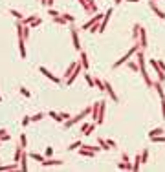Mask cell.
<instances>
[{"label":"cell","instance_id":"obj_1","mask_svg":"<svg viewBox=\"0 0 165 172\" xmlns=\"http://www.w3.org/2000/svg\"><path fill=\"white\" fill-rule=\"evenodd\" d=\"M134 57H136L138 70H140V73H141L143 81H145V84H147V86H152V79L149 77V73H147V68H145V53H143V50H138V51L134 53Z\"/></svg>","mask_w":165,"mask_h":172},{"label":"cell","instance_id":"obj_2","mask_svg":"<svg viewBox=\"0 0 165 172\" xmlns=\"http://www.w3.org/2000/svg\"><path fill=\"white\" fill-rule=\"evenodd\" d=\"M138 50H141V46H140V42H136V44H134L132 48H130V50H128V51H127L125 55H123V57H121L119 60H116V62L112 64V68H114V70H116V68H119L121 64H125V62H128V59L132 57V55H134V53H136Z\"/></svg>","mask_w":165,"mask_h":172},{"label":"cell","instance_id":"obj_3","mask_svg":"<svg viewBox=\"0 0 165 172\" xmlns=\"http://www.w3.org/2000/svg\"><path fill=\"white\" fill-rule=\"evenodd\" d=\"M30 29H31V27L24 26L22 20H17V33H18V39L28 40V37H30Z\"/></svg>","mask_w":165,"mask_h":172},{"label":"cell","instance_id":"obj_4","mask_svg":"<svg viewBox=\"0 0 165 172\" xmlns=\"http://www.w3.org/2000/svg\"><path fill=\"white\" fill-rule=\"evenodd\" d=\"M79 4L82 6V9L86 13H97V4L94 0H79Z\"/></svg>","mask_w":165,"mask_h":172},{"label":"cell","instance_id":"obj_5","mask_svg":"<svg viewBox=\"0 0 165 172\" xmlns=\"http://www.w3.org/2000/svg\"><path fill=\"white\" fill-rule=\"evenodd\" d=\"M149 64L156 70V73H158V81L163 82V81H165V72L160 68V64H158V59H150V60H149Z\"/></svg>","mask_w":165,"mask_h":172},{"label":"cell","instance_id":"obj_6","mask_svg":"<svg viewBox=\"0 0 165 172\" xmlns=\"http://www.w3.org/2000/svg\"><path fill=\"white\" fill-rule=\"evenodd\" d=\"M81 70H82V64H81V60H77V66H75V70L72 72V75H70V77L66 79V84H68V86H72V84H73V81H75V79L79 77Z\"/></svg>","mask_w":165,"mask_h":172},{"label":"cell","instance_id":"obj_7","mask_svg":"<svg viewBox=\"0 0 165 172\" xmlns=\"http://www.w3.org/2000/svg\"><path fill=\"white\" fill-rule=\"evenodd\" d=\"M39 72L42 73L44 77H48V79H50V81H53L55 84H59V82H61V79H59V77H55V75H53V73H51L50 70H48V68H44V66H39Z\"/></svg>","mask_w":165,"mask_h":172},{"label":"cell","instance_id":"obj_8","mask_svg":"<svg viewBox=\"0 0 165 172\" xmlns=\"http://www.w3.org/2000/svg\"><path fill=\"white\" fill-rule=\"evenodd\" d=\"M70 33H72V40H73V48L81 51V42H79V33H77V27H72Z\"/></svg>","mask_w":165,"mask_h":172},{"label":"cell","instance_id":"obj_9","mask_svg":"<svg viewBox=\"0 0 165 172\" xmlns=\"http://www.w3.org/2000/svg\"><path fill=\"white\" fill-rule=\"evenodd\" d=\"M149 8L154 11V15H156L158 18L165 20V13H163V11H161V9H160V8H158V6H156V2H152V0H150V2H149Z\"/></svg>","mask_w":165,"mask_h":172},{"label":"cell","instance_id":"obj_10","mask_svg":"<svg viewBox=\"0 0 165 172\" xmlns=\"http://www.w3.org/2000/svg\"><path fill=\"white\" fill-rule=\"evenodd\" d=\"M105 101H101V105H99V115H97V121H95V125H103V121H105Z\"/></svg>","mask_w":165,"mask_h":172},{"label":"cell","instance_id":"obj_11","mask_svg":"<svg viewBox=\"0 0 165 172\" xmlns=\"http://www.w3.org/2000/svg\"><path fill=\"white\" fill-rule=\"evenodd\" d=\"M138 42H140V46H141V50H145L147 48V33H145V29H140V37H138Z\"/></svg>","mask_w":165,"mask_h":172},{"label":"cell","instance_id":"obj_12","mask_svg":"<svg viewBox=\"0 0 165 172\" xmlns=\"http://www.w3.org/2000/svg\"><path fill=\"white\" fill-rule=\"evenodd\" d=\"M59 167V165H63V159H51V157H48V159L42 161V167Z\"/></svg>","mask_w":165,"mask_h":172},{"label":"cell","instance_id":"obj_13","mask_svg":"<svg viewBox=\"0 0 165 172\" xmlns=\"http://www.w3.org/2000/svg\"><path fill=\"white\" fill-rule=\"evenodd\" d=\"M26 159H28V154H26V148H24V150H22V156H20V161H18L20 170H24V172L28 170V161H26Z\"/></svg>","mask_w":165,"mask_h":172},{"label":"cell","instance_id":"obj_14","mask_svg":"<svg viewBox=\"0 0 165 172\" xmlns=\"http://www.w3.org/2000/svg\"><path fill=\"white\" fill-rule=\"evenodd\" d=\"M152 88H156L158 95H160V99H165V93H163V88H161V82L160 81H152Z\"/></svg>","mask_w":165,"mask_h":172},{"label":"cell","instance_id":"obj_15","mask_svg":"<svg viewBox=\"0 0 165 172\" xmlns=\"http://www.w3.org/2000/svg\"><path fill=\"white\" fill-rule=\"evenodd\" d=\"M0 170H20V165L15 163H9V165H0Z\"/></svg>","mask_w":165,"mask_h":172},{"label":"cell","instance_id":"obj_16","mask_svg":"<svg viewBox=\"0 0 165 172\" xmlns=\"http://www.w3.org/2000/svg\"><path fill=\"white\" fill-rule=\"evenodd\" d=\"M79 60H81V64H82V68H85V70H88V57H86V51L85 50H81V57H79Z\"/></svg>","mask_w":165,"mask_h":172},{"label":"cell","instance_id":"obj_17","mask_svg":"<svg viewBox=\"0 0 165 172\" xmlns=\"http://www.w3.org/2000/svg\"><path fill=\"white\" fill-rule=\"evenodd\" d=\"M79 154L85 156V157H95V152H94V150H88V148H82V147H79Z\"/></svg>","mask_w":165,"mask_h":172},{"label":"cell","instance_id":"obj_18","mask_svg":"<svg viewBox=\"0 0 165 172\" xmlns=\"http://www.w3.org/2000/svg\"><path fill=\"white\" fill-rule=\"evenodd\" d=\"M48 115H50V117H53V119L57 121V123H64V117L61 115V112H53V110H51V112L48 114Z\"/></svg>","mask_w":165,"mask_h":172},{"label":"cell","instance_id":"obj_19","mask_svg":"<svg viewBox=\"0 0 165 172\" xmlns=\"http://www.w3.org/2000/svg\"><path fill=\"white\" fill-rule=\"evenodd\" d=\"M99 105H101V101L92 105V117H94L95 121H97V115H99Z\"/></svg>","mask_w":165,"mask_h":172},{"label":"cell","instance_id":"obj_20","mask_svg":"<svg viewBox=\"0 0 165 172\" xmlns=\"http://www.w3.org/2000/svg\"><path fill=\"white\" fill-rule=\"evenodd\" d=\"M24 42H26V40L18 39V50H20V57H22V59H26V46H24Z\"/></svg>","mask_w":165,"mask_h":172},{"label":"cell","instance_id":"obj_21","mask_svg":"<svg viewBox=\"0 0 165 172\" xmlns=\"http://www.w3.org/2000/svg\"><path fill=\"white\" fill-rule=\"evenodd\" d=\"M94 84L97 86V90L105 92V81H103V79H97V77H95V79H94Z\"/></svg>","mask_w":165,"mask_h":172},{"label":"cell","instance_id":"obj_22","mask_svg":"<svg viewBox=\"0 0 165 172\" xmlns=\"http://www.w3.org/2000/svg\"><path fill=\"white\" fill-rule=\"evenodd\" d=\"M97 145L101 147V150H110V147H108L106 139H103V137H97Z\"/></svg>","mask_w":165,"mask_h":172},{"label":"cell","instance_id":"obj_23","mask_svg":"<svg viewBox=\"0 0 165 172\" xmlns=\"http://www.w3.org/2000/svg\"><path fill=\"white\" fill-rule=\"evenodd\" d=\"M9 139H11V135L8 134V130L0 128V141H9Z\"/></svg>","mask_w":165,"mask_h":172},{"label":"cell","instance_id":"obj_24","mask_svg":"<svg viewBox=\"0 0 165 172\" xmlns=\"http://www.w3.org/2000/svg\"><path fill=\"white\" fill-rule=\"evenodd\" d=\"M118 168L119 170H132V165L128 161H123V163H118Z\"/></svg>","mask_w":165,"mask_h":172},{"label":"cell","instance_id":"obj_25","mask_svg":"<svg viewBox=\"0 0 165 172\" xmlns=\"http://www.w3.org/2000/svg\"><path fill=\"white\" fill-rule=\"evenodd\" d=\"M140 165H141V154H138L134 159V165H132V170H140Z\"/></svg>","mask_w":165,"mask_h":172},{"label":"cell","instance_id":"obj_26","mask_svg":"<svg viewBox=\"0 0 165 172\" xmlns=\"http://www.w3.org/2000/svg\"><path fill=\"white\" fill-rule=\"evenodd\" d=\"M140 29H141V26L140 24H134V31H132V37H134V40L138 42V37H140Z\"/></svg>","mask_w":165,"mask_h":172},{"label":"cell","instance_id":"obj_27","mask_svg":"<svg viewBox=\"0 0 165 172\" xmlns=\"http://www.w3.org/2000/svg\"><path fill=\"white\" fill-rule=\"evenodd\" d=\"M75 66H77V62H72L70 66H68V70H66V73H64V79H68V77L72 75V72L75 70Z\"/></svg>","mask_w":165,"mask_h":172},{"label":"cell","instance_id":"obj_28","mask_svg":"<svg viewBox=\"0 0 165 172\" xmlns=\"http://www.w3.org/2000/svg\"><path fill=\"white\" fill-rule=\"evenodd\" d=\"M163 134V128H154L149 132V137H156V135H161Z\"/></svg>","mask_w":165,"mask_h":172},{"label":"cell","instance_id":"obj_29","mask_svg":"<svg viewBox=\"0 0 165 172\" xmlns=\"http://www.w3.org/2000/svg\"><path fill=\"white\" fill-rule=\"evenodd\" d=\"M28 156H30L31 159H35V161H40V163L44 161V156H40V154H35V152H31V154H28Z\"/></svg>","mask_w":165,"mask_h":172},{"label":"cell","instance_id":"obj_30","mask_svg":"<svg viewBox=\"0 0 165 172\" xmlns=\"http://www.w3.org/2000/svg\"><path fill=\"white\" fill-rule=\"evenodd\" d=\"M149 161V148H143L141 150V163H147Z\"/></svg>","mask_w":165,"mask_h":172},{"label":"cell","instance_id":"obj_31","mask_svg":"<svg viewBox=\"0 0 165 172\" xmlns=\"http://www.w3.org/2000/svg\"><path fill=\"white\" fill-rule=\"evenodd\" d=\"M9 15H13L17 20H22V18H24V15H22V13H18L17 9H9Z\"/></svg>","mask_w":165,"mask_h":172},{"label":"cell","instance_id":"obj_32","mask_svg":"<svg viewBox=\"0 0 165 172\" xmlns=\"http://www.w3.org/2000/svg\"><path fill=\"white\" fill-rule=\"evenodd\" d=\"M20 147H22V148L28 147V137H26V134H20Z\"/></svg>","mask_w":165,"mask_h":172},{"label":"cell","instance_id":"obj_33","mask_svg":"<svg viewBox=\"0 0 165 172\" xmlns=\"http://www.w3.org/2000/svg\"><path fill=\"white\" fill-rule=\"evenodd\" d=\"M150 141H154V143H165V135H156V137H150Z\"/></svg>","mask_w":165,"mask_h":172},{"label":"cell","instance_id":"obj_34","mask_svg":"<svg viewBox=\"0 0 165 172\" xmlns=\"http://www.w3.org/2000/svg\"><path fill=\"white\" fill-rule=\"evenodd\" d=\"M85 79H86V82H88V86H90V88H94V86H95V84H94V77H92V75L85 73Z\"/></svg>","mask_w":165,"mask_h":172},{"label":"cell","instance_id":"obj_35","mask_svg":"<svg viewBox=\"0 0 165 172\" xmlns=\"http://www.w3.org/2000/svg\"><path fill=\"white\" fill-rule=\"evenodd\" d=\"M53 22H55V24H61V26H64V24H68V22H66V20H64L63 17H61V15H59V17H55V18H53Z\"/></svg>","mask_w":165,"mask_h":172},{"label":"cell","instance_id":"obj_36","mask_svg":"<svg viewBox=\"0 0 165 172\" xmlns=\"http://www.w3.org/2000/svg\"><path fill=\"white\" fill-rule=\"evenodd\" d=\"M44 117V114L42 112H39V114H35V115H31V123H35V121H40Z\"/></svg>","mask_w":165,"mask_h":172},{"label":"cell","instance_id":"obj_37","mask_svg":"<svg viewBox=\"0 0 165 172\" xmlns=\"http://www.w3.org/2000/svg\"><path fill=\"white\" fill-rule=\"evenodd\" d=\"M81 145H82L81 141H75V143H72V145L68 147V148H70V150H79V147H81Z\"/></svg>","mask_w":165,"mask_h":172},{"label":"cell","instance_id":"obj_38","mask_svg":"<svg viewBox=\"0 0 165 172\" xmlns=\"http://www.w3.org/2000/svg\"><path fill=\"white\" fill-rule=\"evenodd\" d=\"M48 15H50L51 18H55V17H59V15H61V13H57V11H55L53 8H50V9H48Z\"/></svg>","mask_w":165,"mask_h":172},{"label":"cell","instance_id":"obj_39","mask_svg":"<svg viewBox=\"0 0 165 172\" xmlns=\"http://www.w3.org/2000/svg\"><path fill=\"white\" fill-rule=\"evenodd\" d=\"M63 18L66 20V22H73V20H75V17H72V15H68V13H64V15H63Z\"/></svg>","mask_w":165,"mask_h":172},{"label":"cell","instance_id":"obj_40","mask_svg":"<svg viewBox=\"0 0 165 172\" xmlns=\"http://www.w3.org/2000/svg\"><path fill=\"white\" fill-rule=\"evenodd\" d=\"M94 130H95V123H94V125H90V126L86 128V132H85V135H90V134L94 132Z\"/></svg>","mask_w":165,"mask_h":172},{"label":"cell","instance_id":"obj_41","mask_svg":"<svg viewBox=\"0 0 165 172\" xmlns=\"http://www.w3.org/2000/svg\"><path fill=\"white\" fill-rule=\"evenodd\" d=\"M20 93H22L24 95V97H31V93H30V90H26V88L22 86V88H20Z\"/></svg>","mask_w":165,"mask_h":172},{"label":"cell","instance_id":"obj_42","mask_svg":"<svg viewBox=\"0 0 165 172\" xmlns=\"http://www.w3.org/2000/svg\"><path fill=\"white\" fill-rule=\"evenodd\" d=\"M53 156V147H48L46 148V157H51Z\"/></svg>","mask_w":165,"mask_h":172},{"label":"cell","instance_id":"obj_43","mask_svg":"<svg viewBox=\"0 0 165 172\" xmlns=\"http://www.w3.org/2000/svg\"><path fill=\"white\" fill-rule=\"evenodd\" d=\"M127 64H128V68H130V70L138 72V62H127Z\"/></svg>","mask_w":165,"mask_h":172},{"label":"cell","instance_id":"obj_44","mask_svg":"<svg viewBox=\"0 0 165 172\" xmlns=\"http://www.w3.org/2000/svg\"><path fill=\"white\" fill-rule=\"evenodd\" d=\"M31 123V117H22V126H28Z\"/></svg>","mask_w":165,"mask_h":172},{"label":"cell","instance_id":"obj_45","mask_svg":"<svg viewBox=\"0 0 165 172\" xmlns=\"http://www.w3.org/2000/svg\"><path fill=\"white\" fill-rule=\"evenodd\" d=\"M161 115H163L161 119H165V99H161Z\"/></svg>","mask_w":165,"mask_h":172},{"label":"cell","instance_id":"obj_46","mask_svg":"<svg viewBox=\"0 0 165 172\" xmlns=\"http://www.w3.org/2000/svg\"><path fill=\"white\" fill-rule=\"evenodd\" d=\"M88 126H90V125H86V123H82V125H81V132H82V134H85Z\"/></svg>","mask_w":165,"mask_h":172},{"label":"cell","instance_id":"obj_47","mask_svg":"<svg viewBox=\"0 0 165 172\" xmlns=\"http://www.w3.org/2000/svg\"><path fill=\"white\" fill-rule=\"evenodd\" d=\"M61 115H63V117H64V121H66V119H70V117H72V115H70V114H66V112H61Z\"/></svg>","mask_w":165,"mask_h":172},{"label":"cell","instance_id":"obj_48","mask_svg":"<svg viewBox=\"0 0 165 172\" xmlns=\"http://www.w3.org/2000/svg\"><path fill=\"white\" fill-rule=\"evenodd\" d=\"M121 2H123V0H114V4H116V6H118V4H121Z\"/></svg>","mask_w":165,"mask_h":172},{"label":"cell","instance_id":"obj_49","mask_svg":"<svg viewBox=\"0 0 165 172\" xmlns=\"http://www.w3.org/2000/svg\"><path fill=\"white\" fill-rule=\"evenodd\" d=\"M125 2H132L134 4V2H140V0H125Z\"/></svg>","mask_w":165,"mask_h":172},{"label":"cell","instance_id":"obj_50","mask_svg":"<svg viewBox=\"0 0 165 172\" xmlns=\"http://www.w3.org/2000/svg\"><path fill=\"white\" fill-rule=\"evenodd\" d=\"M0 102H2V95H0Z\"/></svg>","mask_w":165,"mask_h":172},{"label":"cell","instance_id":"obj_51","mask_svg":"<svg viewBox=\"0 0 165 172\" xmlns=\"http://www.w3.org/2000/svg\"><path fill=\"white\" fill-rule=\"evenodd\" d=\"M152 2H158V0H152Z\"/></svg>","mask_w":165,"mask_h":172}]
</instances>
